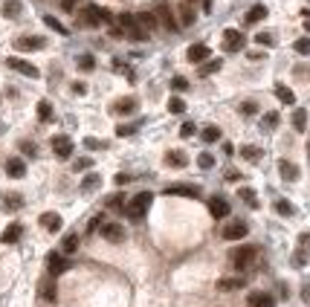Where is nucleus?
Instances as JSON below:
<instances>
[{
    "mask_svg": "<svg viewBox=\"0 0 310 307\" xmlns=\"http://www.w3.org/2000/svg\"><path fill=\"white\" fill-rule=\"evenodd\" d=\"M78 20H81V26H93V29H96V26H102V23H110L113 15H110L107 9H102V6H93V3H90V6L81 9Z\"/></svg>",
    "mask_w": 310,
    "mask_h": 307,
    "instance_id": "obj_1",
    "label": "nucleus"
},
{
    "mask_svg": "<svg viewBox=\"0 0 310 307\" xmlns=\"http://www.w3.org/2000/svg\"><path fill=\"white\" fill-rule=\"evenodd\" d=\"M151 203H154V194L151 191H139L137 197H131V203H128V215L131 218H142L151 209Z\"/></svg>",
    "mask_w": 310,
    "mask_h": 307,
    "instance_id": "obj_2",
    "label": "nucleus"
},
{
    "mask_svg": "<svg viewBox=\"0 0 310 307\" xmlns=\"http://www.w3.org/2000/svg\"><path fill=\"white\" fill-rule=\"evenodd\" d=\"M255 255H258V252H255V246H238V249L232 252V267L243 273V270L255 261Z\"/></svg>",
    "mask_w": 310,
    "mask_h": 307,
    "instance_id": "obj_3",
    "label": "nucleus"
},
{
    "mask_svg": "<svg viewBox=\"0 0 310 307\" xmlns=\"http://www.w3.org/2000/svg\"><path fill=\"white\" fill-rule=\"evenodd\" d=\"M243 44H246L243 32H238V29H226L224 32V50L226 52H241Z\"/></svg>",
    "mask_w": 310,
    "mask_h": 307,
    "instance_id": "obj_4",
    "label": "nucleus"
},
{
    "mask_svg": "<svg viewBox=\"0 0 310 307\" xmlns=\"http://www.w3.org/2000/svg\"><path fill=\"white\" fill-rule=\"evenodd\" d=\"M246 232H249V226L243 221H232L221 229V235H224L226 240H241V238H246Z\"/></svg>",
    "mask_w": 310,
    "mask_h": 307,
    "instance_id": "obj_5",
    "label": "nucleus"
},
{
    "mask_svg": "<svg viewBox=\"0 0 310 307\" xmlns=\"http://www.w3.org/2000/svg\"><path fill=\"white\" fill-rule=\"evenodd\" d=\"M52 151H55L58 159H70V156H73V139L64 137V134L52 137Z\"/></svg>",
    "mask_w": 310,
    "mask_h": 307,
    "instance_id": "obj_6",
    "label": "nucleus"
},
{
    "mask_svg": "<svg viewBox=\"0 0 310 307\" xmlns=\"http://www.w3.org/2000/svg\"><path fill=\"white\" fill-rule=\"evenodd\" d=\"M137 99L134 96H125V99H116V102L110 104V110L116 113V116H131V113H137Z\"/></svg>",
    "mask_w": 310,
    "mask_h": 307,
    "instance_id": "obj_7",
    "label": "nucleus"
},
{
    "mask_svg": "<svg viewBox=\"0 0 310 307\" xmlns=\"http://www.w3.org/2000/svg\"><path fill=\"white\" fill-rule=\"evenodd\" d=\"M102 235L110 243H122L125 240V226L122 223H102Z\"/></svg>",
    "mask_w": 310,
    "mask_h": 307,
    "instance_id": "obj_8",
    "label": "nucleus"
},
{
    "mask_svg": "<svg viewBox=\"0 0 310 307\" xmlns=\"http://www.w3.org/2000/svg\"><path fill=\"white\" fill-rule=\"evenodd\" d=\"M44 44H47V41H44V38H38V35H23V38H17V41H15V47H17L20 52H32V50H41Z\"/></svg>",
    "mask_w": 310,
    "mask_h": 307,
    "instance_id": "obj_9",
    "label": "nucleus"
},
{
    "mask_svg": "<svg viewBox=\"0 0 310 307\" xmlns=\"http://www.w3.org/2000/svg\"><path fill=\"white\" fill-rule=\"evenodd\" d=\"M246 307H276V299L270 293H249L246 296Z\"/></svg>",
    "mask_w": 310,
    "mask_h": 307,
    "instance_id": "obj_10",
    "label": "nucleus"
},
{
    "mask_svg": "<svg viewBox=\"0 0 310 307\" xmlns=\"http://www.w3.org/2000/svg\"><path fill=\"white\" fill-rule=\"evenodd\" d=\"M9 67L17 70V73H23L26 78H38L41 73H38V67L35 64H29V61H23V58H9Z\"/></svg>",
    "mask_w": 310,
    "mask_h": 307,
    "instance_id": "obj_11",
    "label": "nucleus"
},
{
    "mask_svg": "<svg viewBox=\"0 0 310 307\" xmlns=\"http://www.w3.org/2000/svg\"><path fill=\"white\" fill-rule=\"evenodd\" d=\"M6 174H9L12 180H20V177H26V162H23L20 156H12V159H6Z\"/></svg>",
    "mask_w": 310,
    "mask_h": 307,
    "instance_id": "obj_12",
    "label": "nucleus"
},
{
    "mask_svg": "<svg viewBox=\"0 0 310 307\" xmlns=\"http://www.w3.org/2000/svg\"><path fill=\"white\" fill-rule=\"evenodd\" d=\"M186 58H189L191 64H203V61H209V47L206 44H191Z\"/></svg>",
    "mask_w": 310,
    "mask_h": 307,
    "instance_id": "obj_13",
    "label": "nucleus"
},
{
    "mask_svg": "<svg viewBox=\"0 0 310 307\" xmlns=\"http://www.w3.org/2000/svg\"><path fill=\"white\" fill-rule=\"evenodd\" d=\"M156 17H159V23H165V29H168V32H177V29H180V23H177V20H174L171 9H168V6H165V3H162V6H159V9H156Z\"/></svg>",
    "mask_w": 310,
    "mask_h": 307,
    "instance_id": "obj_14",
    "label": "nucleus"
},
{
    "mask_svg": "<svg viewBox=\"0 0 310 307\" xmlns=\"http://www.w3.org/2000/svg\"><path fill=\"white\" fill-rule=\"evenodd\" d=\"M209 212H212V218L224 221L226 215H229V203H226L224 197H212V200H209Z\"/></svg>",
    "mask_w": 310,
    "mask_h": 307,
    "instance_id": "obj_15",
    "label": "nucleus"
},
{
    "mask_svg": "<svg viewBox=\"0 0 310 307\" xmlns=\"http://www.w3.org/2000/svg\"><path fill=\"white\" fill-rule=\"evenodd\" d=\"M243 287H246V278H243V275H235V278H221V281H218V290H221V293L243 290Z\"/></svg>",
    "mask_w": 310,
    "mask_h": 307,
    "instance_id": "obj_16",
    "label": "nucleus"
},
{
    "mask_svg": "<svg viewBox=\"0 0 310 307\" xmlns=\"http://www.w3.org/2000/svg\"><path fill=\"white\" fill-rule=\"evenodd\" d=\"M38 223H41L47 232H58V229H61V215H58V212H44Z\"/></svg>",
    "mask_w": 310,
    "mask_h": 307,
    "instance_id": "obj_17",
    "label": "nucleus"
},
{
    "mask_svg": "<svg viewBox=\"0 0 310 307\" xmlns=\"http://www.w3.org/2000/svg\"><path fill=\"white\" fill-rule=\"evenodd\" d=\"M165 194H174V197H200V188L197 186H168Z\"/></svg>",
    "mask_w": 310,
    "mask_h": 307,
    "instance_id": "obj_18",
    "label": "nucleus"
},
{
    "mask_svg": "<svg viewBox=\"0 0 310 307\" xmlns=\"http://www.w3.org/2000/svg\"><path fill=\"white\" fill-rule=\"evenodd\" d=\"M264 17H267V6H261V3H255V6H252V9H249L246 15H243V23H246V26H252V23H258V20H264Z\"/></svg>",
    "mask_w": 310,
    "mask_h": 307,
    "instance_id": "obj_19",
    "label": "nucleus"
},
{
    "mask_svg": "<svg viewBox=\"0 0 310 307\" xmlns=\"http://www.w3.org/2000/svg\"><path fill=\"white\" fill-rule=\"evenodd\" d=\"M20 235H23V226H20V223H9V226H6V232L0 235V240H3V243H17V240H20Z\"/></svg>",
    "mask_w": 310,
    "mask_h": 307,
    "instance_id": "obj_20",
    "label": "nucleus"
},
{
    "mask_svg": "<svg viewBox=\"0 0 310 307\" xmlns=\"http://www.w3.org/2000/svg\"><path fill=\"white\" fill-rule=\"evenodd\" d=\"M47 264H50V273H52V275H61L64 270H70V264H67V261H64L61 255H58V252H50Z\"/></svg>",
    "mask_w": 310,
    "mask_h": 307,
    "instance_id": "obj_21",
    "label": "nucleus"
},
{
    "mask_svg": "<svg viewBox=\"0 0 310 307\" xmlns=\"http://www.w3.org/2000/svg\"><path fill=\"white\" fill-rule=\"evenodd\" d=\"M278 171H281V177L287 180V183H293V180H299V168H296L290 159H278Z\"/></svg>",
    "mask_w": 310,
    "mask_h": 307,
    "instance_id": "obj_22",
    "label": "nucleus"
},
{
    "mask_svg": "<svg viewBox=\"0 0 310 307\" xmlns=\"http://www.w3.org/2000/svg\"><path fill=\"white\" fill-rule=\"evenodd\" d=\"M276 96L281 104H296V93L287 84H276Z\"/></svg>",
    "mask_w": 310,
    "mask_h": 307,
    "instance_id": "obj_23",
    "label": "nucleus"
},
{
    "mask_svg": "<svg viewBox=\"0 0 310 307\" xmlns=\"http://www.w3.org/2000/svg\"><path fill=\"white\" fill-rule=\"evenodd\" d=\"M165 162H168L171 168H186L189 159H186V154H183V151H168V154H165Z\"/></svg>",
    "mask_w": 310,
    "mask_h": 307,
    "instance_id": "obj_24",
    "label": "nucleus"
},
{
    "mask_svg": "<svg viewBox=\"0 0 310 307\" xmlns=\"http://www.w3.org/2000/svg\"><path fill=\"white\" fill-rule=\"evenodd\" d=\"M137 20H139V26H142V29H148V32H151V29H156V23H159V17L151 15V12H142V15H137Z\"/></svg>",
    "mask_w": 310,
    "mask_h": 307,
    "instance_id": "obj_25",
    "label": "nucleus"
},
{
    "mask_svg": "<svg viewBox=\"0 0 310 307\" xmlns=\"http://www.w3.org/2000/svg\"><path fill=\"white\" fill-rule=\"evenodd\" d=\"M241 156H243V159H249V162H258L261 156H264V151H261L258 145H243Z\"/></svg>",
    "mask_w": 310,
    "mask_h": 307,
    "instance_id": "obj_26",
    "label": "nucleus"
},
{
    "mask_svg": "<svg viewBox=\"0 0 310 307\" xmlns=\"http://www.w3.org/2000/svg\"><path fill=\"white\" fill-rule=\"evenodd\" d=\"M238 197H241L243 203L246 206H252V209H258V194H255V191H252V188H238Z\"/></svg>",
    "mask_w": 310,
    "mask_h": 307,
    "instance_id": "obj_27",
    "label": "nucleus"
},
{
    "mask_svg": "<svg viewBox=\"0 0 310 307\" xmlns=\"http://www.w3.org/2000/svg\"><path fill=\"white\" fill-rule=\"evenodd\" d=\"M200 139H203V142H218V139H221V128H218V125H206V128L200 131Z\"/></svg>",
    "mask_w": 310,
    "mask_h": 307,
    "instance_id": "obj_28",
    "label": "nucleus"
},
{
    "mask_svg": "<svg viewBox=\"0 0 310 307\" xmlns=\"http://www.w3.org/2000/svg\"><path fill=\"white\" fill-rule=\"evenodd\" d=\"M61 249H64L67 255H73V252L78 249V235H73V232H70V235H64V238H61Z\"/></svg>",
    "mask_w": 310,
    "mask_h": 307,
    "instance_id": "obj_29",
    "label": "nucleus"
},
{
    "mask_svg": "<svg viewBox=\"0 0 310 307\" xmlns=\"http://www.w3.org/2000/svg\"><path fill=\"white\" fill-rule=\"evenodd\" d=\"M99 186H102V177L99 174H87L84 180H81V191H96Z\"/></svg>",
    "mask_w": 310,
    "mask_h": 307,
    "instance_id": "obj_30",
    "label": "nucleus"
},
{
    "mask_svg": "<svg viewBox=\"0 0 310 307\" xmlns=\"http://www.w3.org/2000/svg\"><path fill=\"white\" fill-rule=\"evenodd\" d=\"M180 20H183V26H191L194 23V6L191 3H183L180 6Z\"/></svg>",
    "mask_w": 310,
    "mask_h": 307,
    "instance_id": "obj_31",
    "label": "nucleus"
},
{
    "mask_svg": "<svg viewBox=\"0 0 310 307\" xmlns=\"http://www.w3.org/2000/svg\"><path fill=\"white\" fill-rule=\"evenodd\" d=\"M20 9H23L20 0H6V3H3V15L6 17H17L20 15Z\"/></svg>",
    "mask_w": 310,
    "mask_h": 307,
    "instance_id": "obj_32",
    "label": "nucleus"
},
{
    "mask_svg": "<svg viewBox=\"0 0 310 307\" xmlns=\"http://www.w3.org/2000/svg\"><path fill=\"white\" fill-rule=\"evenodd\" d=\"M293 128L296 131H305V128H308V113H305L302 107H296L293 110Z\"/></svg>",
    "mask_w": 310,
    "mask_h": 307,
    "instance_id": "obj_33",
    "label": "nucleus"
},
{
    "mask_svg": "<svg viewBox=\"0 0 310 307\" xmlns=\"http://www.w3.org/2000/svg\"><path fill=\"white\" fill-rule=\"evenodd\" d=\"M104 206H107V209H116V212H119V209H128V206H125V197H122L119 191L110 194V197H104Z\"/></svg>",
    "mask_w": 310,
    "mask_h": 307,
    "instance_id": "obj_34",
    "label": "nucleus"
},
{
    "mask_svg": "<svg viewBox=\"0 0 310 307\" xmlns=\"http://www.w3.org/2000/svg\"><path fill=\"white\" fill-rule=\"evenodd\" d=\"M38 119L41 122H50L52 119V104L44 99V102H38Z\"/></svg>",
    "mask_w": 310,
    "mask_h": 307,
    "instance_id": "obj_35",
    "label": "nucleus"
},
{
    "mask_svg": "<svg viewBox=\"0 0 310 307\" xmlns=\"http://www.w3.org/2000/svg\"><path fill=\"white\" fill-rule=\"evenodd\" d=\"M139 131V122H128V125H119L116 128V137H134Z\"/></svg>",
    "mask_w": 310,
    "mask_h": 307,
    "instance_id": "obj_36",
    "label": "nucleus"
},
{
    "mask_svg": "<svg viewBox=\"0 0 310 307\" xmlns=\"http://www.w3.org/2000/svg\"><path fill=\"white\" fill-rule=\"evenodd\" d=\"M78 70H81V73L96 70V58H93V55H78Z\"/></svg>",
    "mask_w": 310,
    "mask_h": 307,
    "instance_id": "obj_37",
    "label": "nucleus"
},
{
    "mask_svg": "<svg viewBox=\"0 0 310 307\" xmlns=\"http://www.w3.org/2000/svg\"><path fill=\"white\" fill-rule=\"evenodd\" d=\"M224 67V61H206V64H200V76H212V73H218V70Z\"/></svg>",
    "mask_w": 310,
    "mask_h": 307,
    "instance_id": "obj_38",
    "label": "nucleus"
},
{
    "mask_svg": "<svg viewBox=\"0 0 310 307\" xmlns=\"http://www.w3.org/2000/svg\"><path fill=\"white\" fill-rule=\"evenodd\" d=\"M168 110L180 116V113H186V102H183L180 96H171V99H168Z\"/></svg>",
    "mask_w": 310,
    "mask_h": 307,
    "instance_id": "obj_39",
    "label": "nucleus"
},
{
    "mask_svg": "<svg viewBox=\"0 0 310 307\" xmlns=\"http://www.w3.org/2000/svg\"><path fill=\"white\" fill-rule=\"evenodd\" d=\"M276 125H278V113H276V110H270V113L261 119V128H264V131H273Z\"/></svg>",
    "mask_w": 310,
    "mask_h": 307,
    "instance_id": "obj_40",
    "label": "nucleus"
},
{
    "mask_svg": "<svg viewBox=\"0 0 310 307\" xmlns=\"http://www.w3.org/2000/svg\"><path fill=\"white\" fill-rule=\"evenodd\" d=\"M44 23L50 26L52 32H58V35H67V29H64V23H58V20H55L52 15H44Z\"/></svg>",
    "mask_w": 310,
    "mask_h": 307,
    "instance_id": "obj_41",
    "label": "nucleus"
},
{
    "mask_svg": "<svg viewBox=\"0 0 310 307\" xmlns=\"http://www.w3.org/2000/svg\"><path fill=\"white\" fill-rule=\"evenodd\" d=\"M293 50L299 52V55H310V38H299L293 44Z\"/></svg>",
    "mask_w": 310,
    "mask_h": 307,
    "instance_id": "obj_42",
    "label": "nucleus"
},
{
    "mask_svg": "<svg viewBox=\"0 0 310 307\" xmlns=\"http://www.w3.org/2000/svg\"><path fill=\"white\" fill-rule=\"evenodd\" d=\"M197 165H200L203 171L215 168V156H212V154H200V156H197Z\"/></svg>",
    "mask_w": 310,
    "mask_h": 307,
    "instance_id": "obj_43",
    "label": "nucleus"
},
{
    "mask_svg": "<svg viewBox=\"0 0 310 307\" xmlns=\"http://www.w3.org/2000/svg\"><path fill=\"white\" fill-rule=\"evenodd\" d=\"M171 90H174V93H183V90H189V81H186L183 76H174V78H171Z\"/></svg>",
    "mask_w": 310,
    "mask_h": 307,
    "instance_id": "obj_44",
    "label": "nucleus"
},
{
    "mask_svg": "<svg viewBox=\"0 0 310 307\" xmlns=\"http://www.w3.org/2000/svg\"><path fill=\"white\" fill-rule=\"evenodd\" d=\"M276 212L284 215V218H290V215H293V206L287 203V200H276Z\"/></svg>",
    "mask_w": 310,
    "mask_h": 307,
    "instance_id": "obj_45",
    "label": "nucleus"
},
{
    "mask_svg": "<svg viewBox=\"0 0 310 307\" xmlns=\"http://www.w3.org/2000/svg\"><path fill=\"white\" fill-rule=\"evenodd\" d=\"M84 148H87V151H102V148H104V142H102V139L87 137V139H84Z\"/></svg>",
    "mask_w": 310,
    "mask_h": 307,
    "instance_id": "obj_46",
    "label": "nucleus"
},
{
    "mask_svg": "<svg viewBox=\"0 0 310 307\" xmlns=\"http://www.w3.org/2000/svg\"><path fill=\"white\" fill-rule=\"evenodd\" d=\"M194 131H197V128H194V122H183V128H180V137L189 139V137H194Z\"/></svg>",
    "mask_w": 310,
    "mask_h": 307,
    "instance_id": "obj_47",
    "label": "nucleus"
},
{
    "mask_svg": "<svg viewBox=\"0 0 310 307\" xmlns=\"http://www.w3.org/2000/svg\"><path fill=\"white\" fill-rule=\"evenodd\" d=\"M90 165H93V159H90V156H81V159H76V162H73V168H76V171H87Z\"/></svg>",
    "mask_w": 310,
    "mask_h": 307,
    "instance_id": "obj_48",
    "label": "nucleus"
},
{
    "mask_svg": "<svg viewBox=\"0 0 310 307\" xmlns=\"http://www.w3.org/2000/svg\"><path fill=\"white\" fill-rule=\"evenodd\" d=\"M20 194H6V209H20Z\"/></svg>",
    "mask_w": 310,
    "mask_h": 307,
    "instance_id": "obj_49",
    "label": "nucleus"
},
{
    "mask_svg": "<svg viewBox=\"0 0 310 307\" xmlns=\"http://www.w3.org/2000/svg\"><path fill=\"white\" fill-rule=\"evenodd\" d=\"M255 110H258V104H255V102H243L241 104V113H243V116H255Z\"/></svg>",
    "mask_w": 310,
    "mask_h": 307,
    "instance_id": "obj_50",
    "label": "nucleus"
},
{
    "mask_svg": "<svg viewBox=\"0 0 310 307\" xmlns=\"http://www.w3.org/2000/svg\"><path fill=\"white\" fill-rule=\"evenodd\" d=\"M255 41H258L261 47H273V35L270 32H258L255 35Z\"/></svg>",
    "mask_w": 310,
    "mask_h": 307,
    "instance_id": "obj_51",
    "label": "nucleus"
},
{
    "mask_svg": "<svg viewBox=\"0 0 310 307\" xmlns=\"http://www.w3.org/2000/svg\"><path fill=\"white\" fill-rule=\"evenodd\" d=\"M41 290H44V299H50V302H55V284H44V287H41Z\"/></svg>",
    "mask_w": 310,
    "mask_h": 307,
    "instance_id": "obj_52",
    "label": "nucleus"
},
{
    "mask_svg": "<svg viewBox=\"0 0 310 307\" xmlns=\"http://www.w3.org/2000/svg\"><path fill=\"white\" fill-rule=\"evenodd\" d=\"M96 229H102V218H90L87 223V232H96Z\"/></svg>",
    "mask_w": 310,
    "mask_h": 307,
    "instance_id": "obj_53",
    "label": "nucleus"
},
{
    "mask_svg": "<svg viewBox=\"0 0 310 307\" xmlns=\"http://www.w3.org/2000/svg\"><path fill=\"white\" fill-rule=\"evenodd\" d=\"M20 151H23V154H29V156H35V151H38V148H35L32 142H20Z\"/></svg>",
    "mask_w": 310,
    "mask_h": 307,
    "instance_id": "obj_54",
    "label": "nucleus"
},
{
    "mask_svg": "<svg viewBox=\"0 0 310 307\" xmlns=\"http://www.w3.org/2000/svg\"><path fill=\"white\" fill-rule=\"evenodd\" d=\"M73 93H78V96H84V93H87L84 81H73Z\"/></svg>",
    "mask_w": 310,
    "mask_h": 307,
    "instance_id": "obj_55",
    "label": "nucleus"
},
{
    "mask_svg": "<svg viewBox=\"0 0 310 307\" xmlns=\"http://www.w3.org/2000/svg\"><path fill=\"white\" fill-rule=\"evenodd\" d=\"M226 180H229V183H232V180H241V174H238L235 168H229L226 171Z\"/></svg>",
    "mask_w": 310,
    "mask_h": 307,
    "instance_id": "obj_56",
    "label": "nucleus"
},
{
    "mask_svg": "<svg viewBox=\"0 0 310 307\" xmlns=\"http://www.w3.org/2000/svg\"><path fill=\"white\" fill-rule=\"evenodd\" d=\"M61 6L70 12V9H76V6H78V0H61Z\"/></svg>",
    "mask_w": 310,
    "mask_h": 307,
    "instance_id": "obj_57",
    "label": "nucleus"
},
{
    "mask_svg": "<svg viewBox=\"0 0 310 307\" xmlns=\"http://www.w3.org/2000/svg\"><path fill=\"white\" fill-rule=\"evenodd\" d=\"M128 180H131V177H128V174H116V186H125V183H128Z\"/></svg>",
    "mask_w": 310,
    "mask_h": 307,
    "instance_id": "obj_58",
    "label": "nucleus"
},
{
    "mask_svg": "<svg viewBox=\"0 0 310 307\" xmlns=\"http://www.w3.org/2000/svg\"><path fill=\"white\" fill-rule=\"evenodd\" d=\"M224 154H229V156H232V154H235V145H232V142H224Z\"/></svg>",
    "mask_w": 310,
    "mask_h": 307,
    "instance_id": "obj_59",
    "label": "nucleus"
},
{
    "mask_svg": "<svg viewBox=\"0 0 310 307\" xmlns=\"http://www.w3.org/2000/svg\"><path fill=\"white\" fill-rule=\"evenodd\" d=\"M203 9H206V12H212V0H203Z\"/></svg>",
    "mask_w": 310,
    "mask_h": 307,
    "instance_id": "obj_60",
    "label": "nucleus"
},
{
    "mask_svg": "<svg viewBox=\"0 0 310 307\" xmlns=\"http://www.w3.org/2000/svg\"><path fill=\"white\" fill-rule=\"evenodd\" d=\"M305 29H308V32H310V17H308V20H305Z\"/></svg>",
    "mask_w": 310,
    "mask_h": 307,
    "instance_id": "obj_61",
    "label": "nucleus"
},
{
    "mask_svg": "<svg viewBox=\"0 0 310 307\" xmlns=\"http://www.w3.org/2000/svg\"><path fill=\"white\" fill-rule=\"evenodd\" d=\"M183 3H191V6H194V3H197V0H183Z\"/></svg>",
    "mask_w": 310,
    "mask_h": 307,
    "instance_id": "obj_62",
    "label": "nucleus"
}]
</instances>
